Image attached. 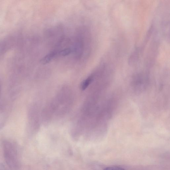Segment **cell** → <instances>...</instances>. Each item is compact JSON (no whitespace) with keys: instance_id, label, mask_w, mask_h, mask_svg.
Here are the masks:
<instances>
[{"instance_id":"3957f363","label":"cell","mask_w":170,"mask_h":170,"mask_svg":"<svg viewBox=\"0 0 170 170\" xmlns=\"http://www.w3.org/2000/svg\"><path fill=\"white\" fill-rule=\"evenodd\" d=\"M104 170H125L121 167H110L105 168Z\"/></svg>"},{"instance_id":"7a4b0ae2","label":"cell","mask_w":170,"mask_h":170,"mask_svg":"<svg viewBox=\"0 0 170 170\" xmlns=\"http://www.w3.org/2000/svg\"><path fill=\"white\" fill-rule=\"evenodd\" d=\"M93 79V78L92 76L87 78V79L83 81L82 85V87L81 89L83 90H84L86 89L90 85V84L92 82Z\"/></svg>"},{"instance_id":"6da1fadb","label":"cell","mask_w":170,"mask_h":170,"mask_svg":"<svg viewBox=\"0 0 170 170\" xmlns=\"http://www.w3.org/2000/svg\"><path fill=\"white\" fill-rule=\"evenodd\" d=\"M57 56H59V51L55 50L52 51L43 57L41 60V62L42 64H47L52 61V59L56 58Z\"/></svg>"}]
</instances>
